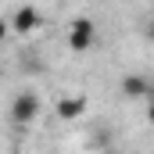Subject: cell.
<instances>
[{
  "mask_svg": "<svg viewBox=\"0 0 154 154\" xmlns=\"http://www.w3.org/2000/svg\"><path fill=\"white\" fill-rule=\"evenodd\" d=\"M79 115H86V97H65V100H57V118L72 122Z\"/></svg>",
  "mask_w": 154,
  "mask_h": 154,
  "instance_id": "cell-4",
  "label": "cell"
},
{
  "mask_svg": "<svg viewBox=\"0 0 154 154\" xmlns=\"http://www.w3.org/2000/svg\"><path fill=\"white\" fill-rule=\"evenodd\" d=\"M11 25H14V32H32L39 25V11L32 4H22V7H14V14H11Z\"/></svg>",
  "mask_w": 154,
  "mask_h": 154,
  "instance_id": "cell-3",
  "label": "cell"
},
{
  "mask_svg": "<svg viewBox=\"0 0 154 154\" xmlns=\"http://www.w3.org/2000/svg\"><path fill=\"white\" fill-rule=\"evenodd\" d=\"M104 154H118V151H104Z\"/></svg>",
  "mask_w": 154,
  "mask_h": 154,
  "instance_id": "cell-8",
  "label": "cell"
},
{
  "mask_svg": "<svg viewBox=\"0 0 154 154\" xmlns=\"http://www.w3.org/2000/svg\"><path fill=\"white\" fill-rule=\"evenodd\" d=\"M93 39H97V25H93L90 18H75L72 29H68V47H72L75 54H82V50L93 47Z\"/></svg>",
  "mask_w": 154,
  "mask_h": 154,
  "instance_id": "cell-1",
  "label": "cell"
},
{
  "mask_svg": "<svg viewBox=\"0 0 154 154\" xmlns=\"http://www.w3.org/2000/svg\"><path fill=\"white\" fill-rule=\"evenodd\" d=\"M151 39H154V25H151Z\"/></svg>",
  "mask_w": 154,
  "mask_h": 154,
  "instance_id": "cell-7",
  "label": "cell"
},
{
  "mask_svg": "<svg viewBox=\"0 0 154 154\" xmlns=\"http://www.w3.org/2000/svg\"><path fill=\"white\" fill-rule=\"evenodd\" d=\"M151 90L154 86L143 75H125L122 79V93H125V97H143V93H151Z\"/></svg>",
  "mask_w": 154,
  "mask_h": 154,
  "instance_id": "cell-5",
  "label": "cell"
},
{
  "mask_svg": "<svg viewBox=\"0 0 154 154\" xmlns=\"http://www.w3.org/2000/svg\"><path fill=\"white\" fill-rule=\"evenodd\" d=\"M39 115V97L32 90H22L14 100H11V118L18 122V125H25V122H32Z\"/></svg>",
  "mask_w": 154,
  "mask_h": 154,
  "instance_id": "cell-2",
  "label": "cell"
},
{
  "mask_svg": "<svg viewBox=\"0 0 154 154\" xmlns=\"http://www.w3.org/2000/svg\"><path fill=\"white\" fill-rule=\"evenodd\" d=\"M147 122L154 125V100H151V108H147Z\"/></svg>",
  "mask_w": 154,
  "mask_h": 154,
  "instance_id": "cell-6",
  "label": "cell"
}]
</instances>
